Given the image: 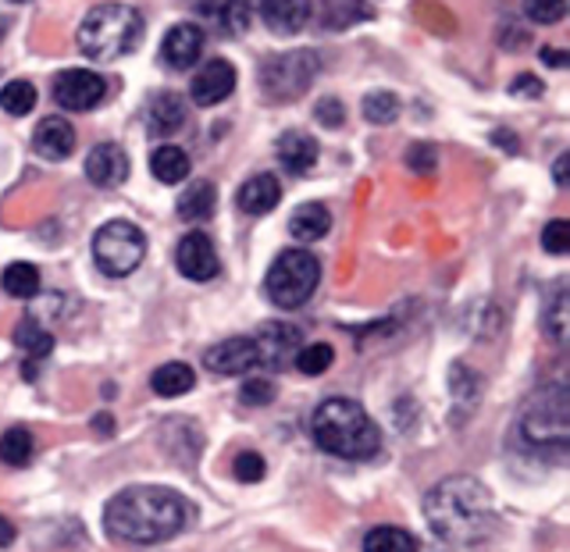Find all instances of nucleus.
Returning a JSON list of instances; mask_svg holds the SVG:
<instances>
[{
	"label": "nucleus",
	"mask_w": 570,
	"mask_h": 552,
	"mask_svg": "<svg viewBox=\"0 0 570 552\" xmlns=\"http://www.w3.org/2000/svg\"><path fill=\"white\" fill-rule=\"evenodd\" d=\"M232 474H236L243 485H257V481L267 474V463H264L261 453L246 450V453H239L236 460H232Z\"/></svg>",
	"instance_id": "nucleus-35"
},
{
	"label": "nucleus",
	"mask_w": 570,
	"mask_h": 552,
	"mask_svg": "<svg viewBox=\"0 0 570 552\" xmlns=\"http://www.w3.org/2000/svg\"><path fill=\"white\" fill-rule=\"evenodd\" d=\"M14 346L36 356V361H43V356L53 349V335L40 325V321L26 317V321H18V328H14Z\"/></svg>",
	"instance_id": "nucleus-29"
},
{
	"label": "nucleus",
	"mask_w": 570,
	"mask_h": 552,
	"mask_svg": "<svg viewBox=\"0 0 570 552\" xmlns=\"http://www.w3.org/2000/svg\"><path fill=\"white\" fill-rule=\"evenodd\" d=\"M406 165H410V171L428 175L435 168V147H428V142H414L410 154H406Z\"/></svg>",
	"instance_id": "nucleus-40"
},
{
	"label": "nucleus",
	"mask_w": 570,
	"mask_h": 552,
	"mask_svg": "<svg viewBox=\"0 0 570 552\" xmlns=\"http://www.w3.org/2000/svg\"><path fill=\"white\" fill-rule=\"evenodd\" d=\"M524 14L534 26H557L567 14V0H524Z\"/></svg>",
	"instance_id": "nucleus-34"
},
{
	"label": "nucleus",
	"mask_w": 570,
	"mask_h": 552,
	"mask_svg": "<svg viewBox=\"0 0 570 552\" xmlns=\"http://www.w3.org/2000/svg\"><path fill=\"white\" fill-rule=\"evenodd\" d=\"M314 118L325 125V129H338V125L346 121V107H343V100H338V97H325V100H317Z\"/></svg>",
	"instance_id": "nucleus-39"
},
{
	"label": "nucleus",
	"mask_w": 570,
	"mask_h": 552,
	"mask_svg": "<svg viewBox=\"0 0 570 552\" xmlns=\"http://www.w3.org/2000/svg\"><path fill=\"white\" fill-rule=\"evenodd\" d=\"M204 367L214 374H257L261 371V349L254 335H236L225 343L210 346L204 353Z\"/></svg>",
	"instance_id": "nucleus-10"
},
{
	"label": "nucleus",
	"mask_w": 570,
	"mask_h": 552,
	"mask_svg": "<svg viewBox=\"0 0 570 552\" xmlns=\"http://www.w3.org/2000/svg\"><path fill=\"white\" fill-rule=\"evenodd\" d=\"M254 338L261 349V371H282L303 346V335L293 325H264Z\"/></svg>",
	"instance_id": "nucleus-13"
},
{
	"label": "nucleus",
	"mask_w": 570,
	"mask_h": 552,
	"mask_svg": "<svg viewBox=\"0 0 570 552\" xmlns=\"http://www.w3.org/2000/svg\"><path fill=\"white\" fill-rule=\"evenodd\" d=\"M510 93L513 97H542V82L539 79H531V76H517L510 82Z\"/></svg>",
	"instance_id": "nucleus-41"
},
{
	"label": "nucleus",
	"mask_w": 570,
	"mask_h": 552,
	"mask_svg": "<svg viewBox=\"0 0 570 552\" xmlns=\"http://www.w3.org/2000/svg\"><path fill=\"white\" fill-rule=\"evenodd\" d=\"M214 204H218V189H214V183H204V178H200V183H193L183 196H178L175 210H178V218H183V221L196 225V221L210 218Z\"/></svg>",
	"instance_id": "nucleus-23"
},
{
	"label": "nucleus",
	"mask_w": 570,
	"mask_h": 552,
	"mask_svg": "<svg viewBox=\"0 0 570 552\" xmlns=\"http://www.w3.org/2000/svg\"><path fill=\"white\" fill-rule=\"evenodd\" d=\"M200 53H204V32L183 22V26H171L165 32V40H160V61H165L168 68L175 71H186L193 68L196 61H200Z\"/></svg>",
	"instance_id": "nucleus-14"
},
{
	"label": "nucleus",
	"mask_w": 570,
	"mask_h": 552,
	"mask_svg": "<svg viewBox=\"0 0 570 552\" xmlns=\"http://www.w3.org/2000/svg\"><path fill=\"white\" fill-rule=\"evenodd\" d=\"M104 524L111 539L132 545H157L175 539L186 524L183 495L160 485H132L121 489L104 510Z\"/></svg>",
	"instance_id": "nucleus-2"
},
{
	"label": "nucleus",
	"mask_w": 570,
	"mask_h": 552,
	"mask_svg": "<svg viewBox=\"0 0 570 552\" xmlns=\"http://www.w3.org/2000/svg\"><path fill=\"white\" fill-rule=\"evenodd\" d=\"M317 76V53L311 50H293V53H278L264 65L261 82L264 93L272 100H296L307 93V86Z\"/></svg>",
	"instance_id": "nucleus-8"
},
{
	"label": "nucleus",
	"mask_w": 570,
	"mask_h": 552,
	"mask_svg": "<svg viewBox=\"0 0 570 552\" xmlns=\"http://www.w3.org/2000/svg\"><path fill=\"white\" fill-rule=\"evenodd\" d=\"M332 361H335V353H332V346L328 343H314V346H299L296 349V367L303 371V374H325L328 367H332Z\"/></svg>",
	"instance_id": "nucleus-33"
},
{
	"label": "nucleus",
	"mask_w": 570,
	"mask_h": 552,
	"mask_svg": "<svg viewBox=\"0 0 570 552\" xmlns=\"http://www.w3.org/2000/svg\"><path fill=\"white\" fill-rule=\"evenodd\" d=\"M142 40V14L129 4H100L79 26V50L94 61L125 58Z\"/></svg>",
	"instance_id": "nucleus-4"
},
{
	"label": "nucleus",
	"mask_w": 570,
	"mask_h": 552,
	"mask_svg": "<svg viewBox=\"0 0 570 552\" xmlns=\"http://www.w3.org/2000/svg\"><path fill=\"white\" fill-rule=\"evenodd\" d=\"M36 453V442H32V432L22 424L8 427L4 435H0V460L8 463V467H26Z\"/></svg>",
	"instance_id": "nucleus-28"
},
{
	"label": "nucleus",
	"mask_w": 570,
	"mask_h": 552,
	"mask_svg": "<svg viewBox=\"0 0 570 552\" xmlns=\"http://www.w3.org/2000/svg\"><path fill=\"white\" fill-rule=\"evenodd\" d=\"M0 107H4V111L14 115V118L29 115L32 107H36V89H32V82H26V79L8 82L4 89H0Z\"/></svg>",
	"instance_id": "nucleus-32"
},
{
	"label": "nucleus",
	"mask_w": 570,
	"mask_h": 552,
	"mask_svg": "<svg viewBox=\"0 0 570 552\" xmlns=\"http://www.w3.org/2000/svg\"><path fill=\"white\" fill-rule=\"evenodd\" d=\"M239 400L246 406H267L275 400V382H267V378H257V374H246V382L239 388Z\"/></svg>",
	"instance_id": "nucleus-36"
},
{
	"label": "nucleus",
	"mask_w": 570,
	"mask_h": 552,
	"mask_svg": "<svg viewBox=\"0 0 570 552\" xmlns=\"http://www.w3.org/2000/svg\"><path fill=\"white\" fill-rule=\"evenodd\" d=\"M150 171L157 183H183V178L189 175V154L183 147H171V142H165V147H157L154 157H150Z\"/></svg>",
	"instance_id": "nucleus-25"
},
{
	"label": "nucleus",
	"mask_w": 570,
	"mask_h": 552,
	"mask_svg": "<svg viewBox=\"0 0 570 552\" xmlns=\"http://www.w3.org/2000/svg\"><path fill=\"white\" fill-rule=\"evenodd\" d=\"M328 228H332V214H328L325 204H303V207L293 210V218H289V231H293V239H299V243L325 239Z\"/></svg>",
	"instance_id": "nucleus-22"
},
{
	"label": "nucleus",
	"mask_w": 570,
	"mask_h": 552,
	"mask_svg": "<svg viewBox=\"0 0 570 552\" xmlns=\"http://www.w3.org/2000/svg\"><path fill=\"white\" fill-rule=\"evenodd\" d=\"M542 249L552 257H560L570 249V221L557 218V221H549L546 231H542Z\"/></svg>",
	"instance_id": "nucleus-38"
},
{
	"label": "nucleus",
	"mask_w": 570,
	"mask_h": 552,
	"mask_svg": "<svg viewBox=\"0 0 570 552\" xmlns=\"http://www.w3.org/2000/svg\"><path fill=\"white\" fill-rule=\"evenodd\" d=\"M364 118L371 125H392L400 118V97L389 93V89H374L364 97Z\"/></svg>",
	"instance_id": "nucleus-31"
},
{
	"label": "nucleus",
	"mask_w": 570,
	"mask_h": 552,
	"mask_svg": "<svg viewBox=\"0 0 570 552\" xmlns=\"http://www.w3.org/2000/svg\"><path fill=\"white\" fill-rule=\"evenodd\" d=\"M14 542V524L8 516H0V545H11Z\"/></svg>",
	"instance_id": "nucleus-43"
},
{
	"label": "nucleus",
	"mask_w": 570,
	"mask_h": 552,
	"mask_svg": "<svg viewBox=\"0 0 570 552\" xmlns=\"http://www.w3.org/2000/svg\"><path fill=\"white\" fill-rule=\"evenodd\" d=\"M521 435L539 450H567L570 438V392L567 382L557 378L542 385L521 410Z\"/></svg>",
	"instance_id": "nucleus-5"
},
{
	"label": "nucleus",
	"mask_w": 570,
	"mask_h": 552,
	"mask_svg": "<svg viewBox=\"0 0 570 552\" xmlns=\"http://www.w3.org/2000/svg\"><path fill=\"white\" fill-rule=\"evenodd\" d=\"M236 65L225 61V58H214L207 61L200 71L193 76L189 82V93H193V103L200 107H218L225 97H232V89H236Z\"/></svg>",
	"instance_id": "nucleus-12"
},
{
	"label": "nucleus",
	"mask_w": 570,
	"mask_h": 552,
	"mask_svg": "<svg viewBox=\"0 0 570 552\" xmlns=\"http://www.w3.org/2000/svg\"><path fill=\"white\" fill-rule=\"evenodd\" d=\"M239 210L249 214V218H261V214H272L282 200V183L275 175H254L246 178L243 189H239Z\"/></svg>",
	"instance_id": "nucleus-18"
},
{
	"label": "nucleus",
	"mask_w": 570,
	"mask_h": 552,
	"mask_svg": "<svg viewBox=\"0 0 570 552\" xmlns=\"http://www.w3.org/2000/svg\"><path fill=\"white\" fill-rule=\"evenodd\" d=\"M542 328L546 335L552 338L557 346L567 343V335H570V307H567V285H560L557 293L549 296L546 303V310H542Z\"/></svg>",
	"instance_id": "nucleus-27"
},
{
	"label": "nucleus",
	"mask_w": 570,
	"mask_h": 552,
	"mask_svg": "<svg viewBox=\"0 0 570 552\" xmlns=\"http://www.w3.org/2000/svg\"><path fill=\"white\" fill-rule=\"evenodd\" d=\"M193 382H196L193 367H189V364H178V361H171V364H160V367L150 374V388L157 392V396H165V400H178V396H186V392L193 388Z\"/></svg>",
	"instance_id": "nucleus-24"
},
{
	"label": "nucleus",
	"mask_w": 570,
	"mask_h": 552,
	"mask_svg": "<svg viewBox=\"0 0 570 552\" xmlns=\"http://www.w3.org/2000/svg\"><path fill=\"white\" fill-rule=\"evenodd\" d=\"M364 4L361 0H325V18H328V26H350L356 22V18H364Z\"/></svg>",
	"instance_id": "nucleus-37"
},
{
	"label": "nucleus",
	"mask_w": 570,
	"mask_h": 552,
	"mask_svg": "<svg viewBox=\"0 0 570 552\" xmlns=\"http://www.w3.org/2000/svg\"><path fill=\"white\" fill-rule=\"evenodd\" d=\"M204 22L222 36H243L249 29V8L243 0H204Z\"/></svg>",
	"instance_id": "nucleus-21"
},
{
	"label": "nucleus",
	"mask_w": 570,
	"mask_h": 552,
	"mask_svg": "<svg viewBox=\"0 0 570 552\" xmlns=\"http://www.w3.org/2000/svg\"><path fill=\"white\" fill-rule=\"evenodd\" d=\"M364 552H417V542L403 528H374L364 539Z\"/></svg>",
	"instance_id": "nucleus-30"
},
{
	"label": "nucleus",
	"mask_w": 570,
	"mask_h": 552,
	"mask_svg": "<svg viewBox=\"0 0 570 552\" xmlns=\"http://www.w3.org/2000/svg\"><path fill=\"white\" fill-rule=\"evenodd\" d=\"M175 264H178V272H183V278H189V282H210L222 267L218 249H214L210 236H204V231H189V236H183V243L175 249Z\"/></svg>",
	"instance_id": "nucleus-11"
},
{
	"label": "nucleus",
	"mask_w": 570,
	"mask_h": 552,
	"mask_svg": "<svg viewBox=\"0 0 570 552\" xmlns=\"http://www.w3.org/2000/svg\"><path fill=\"white\" fill-rule=\"evenodd\" d=\"M86 178L100 189H115L129 178V157H125L118 142H100L86 157Z\"/></svg>",
	"instance_id": "nucleus-15"
},
{
	"label": "nucleus",
	"mask_w": 570,
	"mask_h": 552,
	"mask_svg": "<svg viewBox=\"0 0 570 552\" xmlns=\"http://www.w3.org/2000/svg\"><path fill=\"white\" fill-rule=\"evenodd\" d=\"M32 147L43 160H65L71 150H76V129L65 118H43L36 125Z\"/></svg>",
	"instance_id": "nucleus-17"
},
{
	"label": "nucleus",
	"mask_w": 570,
	"mask_h": 552,
	"mask_svg": "<svg viewBox=\"0 0 570 552\" xmlns=\"http://www.w3.org/2000/svg\"><path fill=\"white\" fill-rule=\"evenodd\" d=\"M424 516L445 545H481L495 531L492 492L468 474L442 477L424 495Z\"/></svg>",
	"instance_id": "nucleus-1"
},
{
	"label": "nucleus",
	"mask_w": 570,
	"mask_h": 552,
	"mask_svg": "<svg viewBox=\"0 0 570 552\" xmlns=\"http://www.w3.org/2000/svg\"><path fill=\"white\" fill-rule=\"evenodd\" d=\"M542 61H549L552 68H567L570 65V58H567V53H560V50H542Z\"/></svg>",
	"instance_id": "nucleus-42"
},
{
	"label": "nucleus",
	"mask_w": 570,
	"mask_h": 552,
	"mask_svg": "<svg viewBox=\"0 0 570 552\" xmlns=\"http://www.w3.org/2000/svg\"><path fill=\"white\" fill-rule=\"evenodd\" d=\"M557 186H560V189L567 186V154L557 160Z\"/></svg>",
	"instance_id": "nucleus-44"
},
{
	"label": "nucleus",
	"mask_w": 570,
	"mask_h": 552,
	"mask_svg": "<svg viewBox=\"0 0 570 552\" xmlns=\"http://www.w3.org/2000/svg\"><path fill=\"white\" fill-rule=\"evenodd\" d=\"M0 285H4V293L14 296V299H32L36 293H40V267L26 264V260H14V264L4 267Z\"/></svg>",
	"instance_id": "nucleus-26"
},
{
	"label": "nucleus",
	"mask_w": 570,
	"mask_h": 552,
	"mask_svg": "<svg viewBox=\"0 0 570 552\" xmlns=\"http://www.w3.org/2000/svg\"><path fill=\"white\" fill-rule=\"evenodd\" d=\"M11 4H26V0H11Z\"/></svg>",
	"instance_id": "nucleus-45"
},
{
	"label": "nucleus",
	"mask_w": 570,
	"mask_h": 552,
	"mask_svg": "<svg viewBox=\"0 0 570 552\" xmlns=\"http://www.w3.org/2000/svg\"><path fill=\"white\" fill-rule=\"evenodd\" d=\"M257 11H261V22L272 32L296 36L303 26L311 22L314 4H311V0H261Z\"/></svg>",
	"instance_id": "nucleus-16"
},
{
	"label": "nucleus",
	"mask_w": 570,
	"mask_h": 552,
	"mask_svg": "<svg viewBox=\"0 0 570 552\" xmlns=\"http://www.w3.org/2000/svg\"><path fill=\"white\" fill-rule=\"evenodd\" d=\"M107 82L89 68H68L53 79V100H58L65 111H94L104 100Z\"/></svg>",
	"instance_id": "nucleus-9"
},
{
	"label": "nucleus",
	"mask_w": 570,
	"mask_h": 552,
	"mask_svg": "<svg viewBox=\"0 0 570 552\" xmlns=\"http://www.w3.org/2000/svg\"><path fill=\"white\" fill-rule=\"evenodd\" d=\"M311 432L321 450L343 460H371L382 450L379 424L367 417V410L356 400H343V396L325 400L314 410Z\"/></svg>",
	"instance_id": "nucleus-3"
},
{
	"label": "nucleus",
	"mask_w": 570,
	"mask_h": 552,
	"mask_svg": "<svg viewBox=\"0 0 570 552\" xmlns=\"http://www.w3.org/2000/svg\"><path fill=\"white\" fill-rule=\"evenodd\" d=\"M317 282H321V264L311 249H285V254L275 257L272 272H267L264 289L275 307L299 310L314 296Z\"/></svg>",
	"instance_id": "nucleus-6"
},
{
	"label": "nucleus",
	"mask_w": 570,
	"mask_h": 552,
	"mask_svg": "<svg viewBox=\"0 0 570 552\" xmlns=\"http://www.w3.org/2000/svg\"><path fill=\"white\" fill-rule=\"evenodd\" d=\"M278 165L289 175H307L317 165V142L307 132H282L275 142Z\"/></svg>",
	"instance_id": "nucleus-20"
},
{
	"label": "nucleus",
	"mask_w": 570,
	"mask_h": 552,
	"mask_svg": "<svg viewBox=\"0 0 570 552\" xmlns=\"http://www.w3.org/2000/svg\"><path fill=\"white\" fill-rule=\"evenodd\" d=\"M142 257H147V236L132 221H107L94 236V260L104 275H132Z\"/></svg>",
	"instance_id": "nucleus-7"
},
{
	"label": "nucleus",
	"mask_w": 570,
	"mask_h": 552,
	"mask_svg": "<svg viewBox=\"0 0 570 552\" xmlns=\"http://www.w3.org/2000/svg\"><path fill=\"white\" fill-rule=\"evenodd\" d=\"M142 118H147V132L165 139L171 132H178L186 125V103L178 100L175 93H154L147 111H142Z\"/></svg>",
	"instance_id": "nucleus-19"
}]
</instances>
